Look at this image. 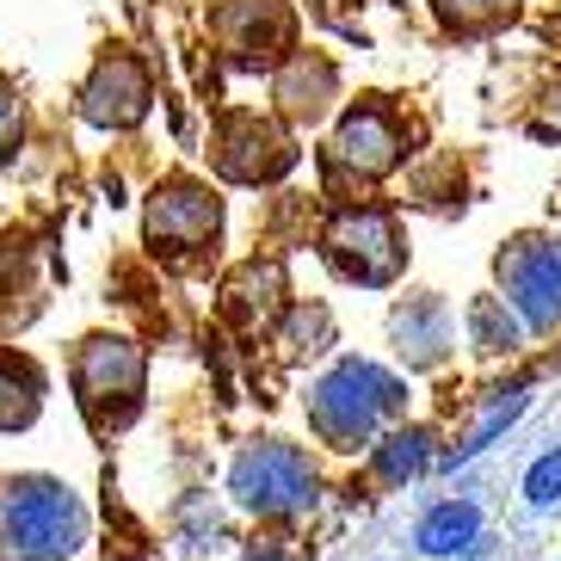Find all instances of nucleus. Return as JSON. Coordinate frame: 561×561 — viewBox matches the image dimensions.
<instances>
[{
  "instance_id": "nucleus-1",
  "label": "nucleus",
  "mask_w": 561,
  "mask_h": 561,
  "mask_svg": "<svg viewBox=\"0 0 561 561\" xmlns=\"http://www.w3.org/2000/svg\"><path fill=\"white\" fill-rule=\"evenodd\" d=\"M314 445L333 450V457H358L370 450L389 426H401L408 413V382L396 370H382L370 358H333L321 377L309 382L302 396Z\"/></svg>"
},
{
  "instance_id": "nucleus-2",
  "label": "nucleus",
  "mask_w": 561,
  "mask_h": 561,
  "mask_svg": "<svg viewBox=\"0 0 561 561\" xmlns=\"http://www.w3.org/2000/svg\"><path fill=\"white\" fill-rule=\"evenodd\" d=\"M93 537V512L62 476H0V561H75Z\"/></svg>"
},
{
  "instance_id": "nucleus-3",
  "label": "nucleus",
  "mask_w": 561,
  "mask_h": 561,
  "mask_svg": "<svg viewBox=\"0 0 561 561\" xmlns=\"http://www.w3.org/2000/svg\"><path fill=\"white\" fill-rule=\"evenodd\" d=\"M68 389H75L87 432L100 445H112L149 408V352L130 333H87L68 352Z\"/></svg>"
},
{
  "instance_id": "nucleus-4",
  "label": "nucleus",
  "mask_w": 561,
  "mask_h": 561,
  "mask_svg": "<svg viewBox=\"0 0 561 561\" xmlns=\"http://www.w3.org/2000/svg\"><path fill=\"white\" fill-rule=\"evenodd\" d=\"M229 500L260 525H297L321 506V462L278 432H260L229 457Z\"/></svg>"
},
{
  "instance_id": "nucleus-5",
  "label": "nucleus",
  "mask_w": 561,
  "mask_h": 561,
  "mask_svg": "<svg viewBox=\"0 0 561 561\" xmlns=\"http://www.w3.org/2000/svg\"><path fill=\"white\" fill-rule=\"evenodd\" d=\"M321 260H328L333 278L382 290V284H396L401 265H408V234H401L396 210H382V204H346V210H333L328 229H321Z\"/></svg>"
},
{
  "instance_id": "nucleus-6",
  "label": "nucleus",
  "mask_w": 561,
  "mask_h": 561,
  "mask_svg": "<svg viewBox=\"0 0 561 561\" xmlns=\"http://www.w3.org/2000/svg\"><path fill=\"white\" fill-rule=\"evenodd\" d=\"M142 234H149V248L173 265H192L216 248V234H222V198H216L204 180L192 173H173L149 192V216H142Z\"/></svg>"
},
{
  "instance_id": "nucleus-7",
  "label": "nucleus",
  "mask_w": 561,
  "mask_h": 561,
  "mask_svg": "<svg viewBox=\"0 0 561 561\" xmlns=\"http://www.w3.org/2000/svg\"><path fill=\"white\" fill-rule=\"evenodd\" d=\"M494 297L506 302L525 333H556L561 328V241L556 234H512L494 253Z\"/></svg>"
},
{
  "instance_id": "nucleus-8",
  "label": "nucleus",
  "mask_w": 561,
  "mask_h": 561,
  "mask_svg": "<svg viewBox=\"0 0 561 561\" xmlns=\"http://www.w3.org/2000/svg\"><path fill=\"white\" fill-rule=\"evenodd\" d=\"M408 161V130L389 105H352L346 124L333 130L328 142V180H352V185H370L382 173H396Z\"/></svg>"
},
{
  "instance_id": "nucleus-9",
  "label": "nucleus",
  "mask_w": 561,
  "mask_h": 561,
  "mask_svg": "<svg viewBox=\"0 0 561 561\" xmlns=\"http://www.w3.org/2000/svg\"><path fill=\"white\" fill-rule=\"evenodd\" d=\"M216 173L234 185H272L297 167V142L260 112H234L216 124Z\"/></svg>"
},
{
  "instance_id": "nucleus-10",
  "label": "nucleus",
  "mask_w": 561,
  "mask_h": 561,
  "mask_svg": "<svg viewBox=\"0 0 561 561\" xmlns=\"http://www.w3.org/2000/svg\"><path fill=\"white\" fill-rule=\"evenodd\" d=\"M389 340H396V358L408 370H438L457 352V314L438 290H413L389 309Z\"/></svg>"
},
{
  "instance_id": "nucleus-11",
  "label": "nucleus",
  "mask_w": 561,
  "mask_h": 561,
  "mask_svg": "<svg viewBox=\"0 0 561 561\" xmlns=\"http://www.w3.org/2000/svg\"><path fill=\"white\" fill-rule=\"evenodd\" d=\"M142 112H149V68L136 56H105L81 87V117L100 130H130Z\"/></svg>"
},
{
  "instance_id": "nucleus-12",
  "label": "nucleus",
  "mask_w": 561,
  "mask_h": 561,
  "mask_svg": "<svg viewBox=\"0 0 561 561\" xmlns=\"http://www.w3.org/2000/svg\"><path fill=\"white\" fill-rule=\"evenodd\" d=\"M216 32L241 62H265L290 44V13H284V0H229Z\"/></svg>"
},
{
  "instance_id": "nucleus-13",
  "label": "nucleus",
  "mask_w": 561,
  "mask_h": 561,
  "mask_svg": "<svg viewBox=\"0 0 561 561\" xmlns=\"http://www.w3.org/2000/svg\"><path fill=\"white\" fill-rule=\"evenodd\" d=\"M44 396H50V377H44V364H37L32 352H19V346H0V432L37 426Z\"/></svg>"
},
{
  "instance_id": "nucleus-14",
  "label": "nucleus",
  "mask_w": 561,
  "mask_h": 561,
  "mask_svg": "<svg viewBox=\"0 0 561 561\" xmlns=\"http://www.w3.org/2000/svg\"><path fill=\"white\" fill-rule=\"evenodd\" d=\"M333 87H340V75H333L328 56H309V50L290 56V62L278 68V105H284V117H297V124L328 117Z\"/></svg>"
},
{
  "instance_id": "nucleus-15",
  "label": "nucleus",
  "mask_w": 561,
  "mask_h": 561,
  "mask_svg": "<svg viewBox=\"0 0 561 561\" xmlns=\"http://www.w3.org/2000/svg\"><path fill=\"white\" fill-rule=\"evenodd\" d=\"M525 396H530V382H494V389H481L476 401V420L469 426H457V438L445 445V462H462V457H476L488 438H500V432L525 413Z\"/></svg>"
},
{
  "instance_id": "nucleus-16",
  "label": "nucleus",
  "mask_w": 561,
  "mask_h": 561,
  "mask_svg": "<svg viewBox=\"0 0 561 561\" xmlns=\"http://www.w3.org/2000/svg\"><path fill=\"white\" fill-rule=\"evenodd\" d=\"M462 328H469V352H476V358H488V364H494V358H518V346H525V321H518V314H512L494 290L469 297Z\"/></svg>"
},
{
  "instance_id": "nucleus-17",
  "label": "nucleus",
  "mask_w": 561,
  "mask_h": 561,
  "mask_svg": "<svg viewBox=\"0 0 561 561\" xmlns=\"http://www.w3.org/2000/svg\"><path fill=\"white\" fill-rule=\"evenodd\" d=\"M432 445H438L432 426H389L364 457H370V469H377L382 488H408L413 476H426L432 469Z\"/></svg>"
},
{
  "instance_id": "nucleus-18",
  "label": "nucleus",
  "mask_w": 561,
  "mask_h": 561,
  "mask_svg": "<svg viewBox=\"0 0 561 561\" xmlns=\"http://www.w3.org/2000/svg\"><path fill=\"white\" fill-rule=\"evenodd\" d=\"M278 309H284V272L272 260H265V265L248 260L229 278V314L241 321V328H265Z\"/></svg>"
},
{
  "instance_id": "nucleus-19",
  "label": "nucleus",
  "mask_w": 561,
  "mask_h": 561,
  "mask_svg": "<svg viewBox=\"0 0 561 561\" xmlns=\"http://www.w3.org/2000/svg\"><path fill=\"white\" fill-rule=\"evenodd\" d=\"M481 537V512L469 500H445L420 518V549L426 556H457V549H476Z\"/></svg>"
},
{
  "instance_id": "nucleus-20",
  "label": "nucleus",
  "mask_w": 561,
  "mask_h": 561,
  "mask_svg": "<svg viewBox=\"0 0 561 561\" xmlns=\"http://www.w3.org/2000/svg\"><path fill=\"white\" fill-rule=\"evenodd\" d=\"M438 13L457 25V32H488L512 13V0H438Z\"/></svg>"
},
{
  "instance_id": "nucleus-21",
  "label": "nucleus",
  "mask_w": 561,
  "mask_h": 561,
  "mask_svg": "<svg viewBox=\"0 0 561 561\" xmlns=\"http://www.w3.org/2000/svg\"><path fill=\"white\" fill-rule=\"evenodd\" d=\"M525 494H530V506H556V500H561V450H549V457L530 462Z\"/></svg>"
},
{
  "instance_id": "nucleus-22",
  "label": "nucleus",
  "mask_w": 561,
  "mask_h": 561,
  "mask_svg": "<svg viewBox=\"0 0 561 561\" xmlns=\"http://www.w3.org/2000/svg\"><path fill=\"white\" fill-rule=\"evenodd\" d=\"M13 142H19V100L0 87V154H13Z\"/></svg>"
},
{
  "instance_id": "nucleus-23",
  "label": "nucleus",
  "mask_w": 561,
  "mask_h": 561,
  "mask_svg": "<svg viewBox=\"0 0 561 561\" xmlns=\"http://www.w3.org/2000/svg\"><path fill=\"white\" fill-rule=\"evenodd\" d=\"M234 561H297V556H290L284 543H253V549H241Z\"/></svg>"
}]
</instances>
